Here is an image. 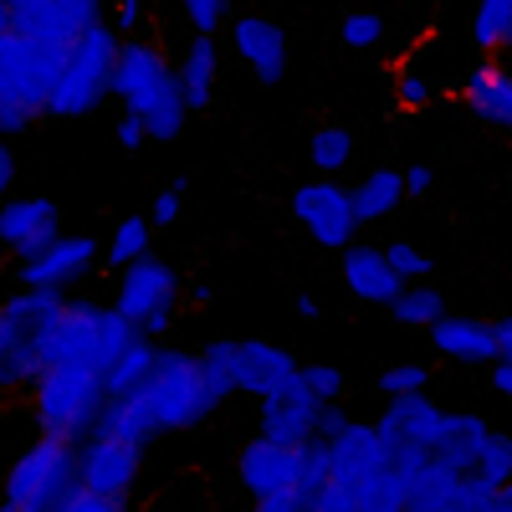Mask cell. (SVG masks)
<instances>
[{"instance_id": "obj_9", "label": "cell", "mask_w": 512, "mask_h": 512, "mask_svg": "<svg viewBox=\"0 0 512 512\" xmlns=\"http://www.w3.org/2000/svg\"><path fill=\"white\" fill-rule=\"evenodd\" d=\"M72 47H52L41 36H26L16 26H0V98L21 103L31 118H47V103L62 82Z\"/></svg>"}, {"instance_id": "obj_48", "label": "cell", "mask_w": 512, "mask_h": 512, "mask_svg": "<svg viewBox=\"0 0 512 512\" xmlns=\"http://www.w3.org/2000/svg\"><path fill=\"white\" fill-rule=\"evenodd\" d=\"M487 379H492V390L512 405V359H507V354H497V359L487 364Z\"/></svg>"}, {"instance_id": "obj_35", "label": "cell", "mask_w": 512, "mask_h": 512, "mask_svg": "<svg viewBox=\"0 0 512 512\" xmlns=\"http://www.w3.org/2000/svg\"><path fill=\"white\" fill-rule=\"evenodd\" d=\"M338 41H344L349 52H374L384 41V21L374 11H349L344 21H338Z\"/></svg>"}, {"instance_id": "obj_19", "label": "cell", "mask_w": 512, "mask_h": 512, "mask_svg": "<svg viewBox=\"0 0 512 512\" xmlns=\"http://www.w3.org/2000/svg\"><path fill=\"white\" fill-rule=\"evenodd\" d=\"M492 436H497V425H487L482 415H472V410H441V425L431 436V456L472 477L482 466V451L492 446Z\"/></svg>"}, {"instance_id": "obj_18", "label": "cell", "mask_w": 512, "mask_h": 512, "mask_svg": "<svg viewBox=\"0 0 512 512\" xmlns=\"http://www.w3.org/2000/svg\"><path fill=\"white\" fill-rule=\"evenodd\" d=\"M297 374H303V364L282 344H272V338H236V395L267 400L272 390L292 384Z\"/></svg>"}, {"instance_id": "obj_41", "label": "cell", "mask_w": 512, "mask_h": 512, "mask_svg": "<svg viewBox=\"0 0 512 512\" xmlns=\"http://www.w3.org/2000/svg\"><path fill=\"white\" fill-rule=\"evenodd\" d=\"M113 139H118V149H123V154H139V149L149 144V123H144L139 113H128V108H123V113H118V123H113Z\"/></svg>"}, {"instance_id": "obj_51", "label": "cell", "mask_w": 512, "mask_h": 512, "mask_svg": "<svg viewBox=\"0 0 512 512\" xmlns=\"http://www.w3.org/2000/svg\"><path fill=\"white\" fill-rule=\"evenodd\" d=\"M0 190H6V195L16 190V149H11V144L0 149Z\"/></svg>"}, {"instance_id": "obj_13", "label": "cell", "mask_w": 512, "mask_h": 512, "mask_svg": "<svg viewBox=\"0 0 512 512\" xmlns=\"http://www.w3.org/2000/svg\"><path fill=\"white\" fill-rule=\"evenodd\" d=\"M93 267H103V241L98 236H57L47 251L11 262V282L16 287H62L67 292Z\"/></svg>"}, {"instance_id": "obj_17", "label": "cell", "mask_w": 512, "mask_h": 512, "mask_svg": "<svg viewBox=\"0 0 512 512\" xmlns=\"http://www.w3.org/2000/svg\"><path fill=\"white\" fill-rule=\"evenodd\" d=\"M139 461H144L139 441H118V436L93 431L88 441H82V487L128 502V492H134V482H139Z\"/></svg>"}, {"instance_id": "obj_31", "label": "cell", "mask_w": 512, "mask_h": 512, "mask_svg": "<svg viewBox=\"0 0 512 512\" xmlns=\"http://www.w3.org/2000/svg\"><path fill=\"white\" fill-rule=\"evenodd\" d=\"M436 318H446V297L431 282H405V292L390 303V323L400 328H431Z\"/></svg>"}, {"instance_id": "obj_50", "label": "cell", "mask_w": 512, "mask_h": 512, "mask_svg": "<svg viewBox=\"0 0 512 512\" xmlns=\"http://www.w3.org/2000/svg\"><path fill=\"white\" fill-rule=\"evenodd\" d=\"M431 185H436V175L425 164H415V169H405V190L410 195H431Z\"/></svg>"}, {"instance_id": "obj_22", "label": "cell", "mask_w": 512, "mask_h": 512, "mask_svg": "<svg viewBox=\"0 0 512 512\" xmlns=\"http://www.w3.org/2000/svg\"><path fill=\"white\" fill-rule=\"evenodd\" d=\"M0 26L41 36V41H52V47H72V41L88 31V21L72 16L67 6H57V0H6V6H0Z\"/></svg>"}, {"instance_id": "obj_23", "label": "cell", "mask_w": 512, "mask_h": 512, "mask_svg": "<svg viewBox=\"0 0 512 512\" xmlns=\"http://www.w3.org/2000/svg\"><path fill=\"white\" fill-rule=\"evenodd\" d=\"M436 425H441V405L415 390V395H395L390 405H384L379 415V431L390 446H425L431 451V436H436Z\"/></svg>"}, {"instance_id": "obj_47", "label": "cell", "mask_w": 512, "mask_h": 512, "mask_svg": "<svg viewBox=\"0 0 512 512\" xmlns=\"http://www.w3.org/2000/svg\"><path fill=\"white\" fill-rule=\"evenodd\" d=\"M21 128H31V113H26L21 103H6V98H0V134H6V139H16Z\"/></svg>"}, {"instance_id": "obj_16", "label": "cell", "mask_w": 512, "mask_h": 512, "mask_svg": "<svg viewBox=\"0 0 512 512\" xmlns=\"http://www.w3.org/2000/svg\"><path fill=\"white\" fill-rule=\"evenodd\" d=\"M226 31H231V52L251 67V77L262 88H277L287 77V31L262 11H241Z\"/></svg>"}, {"instance_id": "obj_29", "label": "cell", "mask_w": 512, "mask_h": 512, "mask_svg": "<svg viewBox=\"0 0 512 512\" xmlns=\"http://www.w3.org/2000/svg\"><path fill=\"white\" fill-rule=\"evenodd\" d=\"M154 216H123L118 226H113V236H108V246H103V272L113 277V272H123L128 262H139V256H149L154 251Z\"/></svg>"}, {"instance_id": "obj_33", "label": "cell", "mask_w": 512, "mask_h": 512, "mask_svg": "<svg viewBox=\"0 0 512 512\" xmlns=\"http://www.w3.org/2000/svg\"><path fill=\"white\" fill-rule=\"evenodd\" d=\"M507 26H512V0H482L477 16H472V47L482 57L507 47Z\"/></svg>"}, {"instance_id": "obj_2", "label": "cell", "mask_w": 512, "mask_h": 512, "mask_svg": "<svg viewBox=\"0 0 512 512\" xmlns=\"http://www.w3.org/2000/svg\"><path fill=\"white\" fill-rule=\"evenodd\" d=\"M139 338L134 318H128L118 303H82V297H67V308L41 328V364H93V369H113V359Z\"/></svg>"}, {"instance_id": "obj_36", "label": "cell", "mask_w": 512, "mask_h": 512, "mask_svg": "<svg viewBox=\"0 0 512 512\" xmlns=\"http://www.w3.org/2000/svg\"><path fill=\"white\" fill-rule=\"evenodd\" d=\"M472 477H482V482H492V487H507V482H512V436H507V431L492 436V446L482 451V466H477Z\"/></svg>"}, {"instance_id": "obj_40", "label": "cell", "mask_w": 512, "mask_h": 512, "mask_svg": "<svg viewBox=\"0 0 512 512\" xmlns=\"http://www.w3.org/2000/svg\"><path fill=\"white\" fill-rule=\"evenodd\" d=\"M303 379L318 400H344V390H349V374L333 364H303Z\"/></svg>"}, {"instance_id": "obj_42", "label": "cell", "mask_w": 512, "mask_h": 512, "mask_svg": "<svg viewBox=\"0 0 512 512\" xmlns=\"http://www.w3.org/2000/svg\"><path fill=\"white\" fill-rule=\"evenodd\" d=\"M123 507H128L123 497H108V492H93V487H77V492L67 497L62 512H123Z\"/></svg>"}, {"instance_id": "obj_11", "label": "cell", "mask_w": 512, "mask_h": 512, "mask_svg": "<svg viewBox=\"0 0 512 512\" xmlns=\"http://www.w3.org/2000/svg\"><path fill=\"white\" fill-rule=\"evenodd\" d=\"M236 482L256 497L262 512H303L297 497V446H282L272 436H256L236 451Z\"/></svg>"}, {"instance_id": "obj_3", "label": "cell", "mask_w": 512, "mask_h": 512, "mask_svg": "<svg viewBox=\"0 0 512 512\" xmlns=\"http://www.w3.org/2000/svg\"><path fill=\"white\" fill-rule=\"evenodd\" d=\"M77 487H82V441L36 431V441L11 461L6 482H0V507L6 512H62Z\"/></svg>"}, {"instance_id": "obj_39", "label": "cell", "mask_w": 512, "mask_h": 512, "mask_svg": "<svg viewBox=\"0 0 512 512\" xmlns=\"http://www.w3.org/2000/svg\"><path fill=\"white\" fill-rule=\"evenodd\" d=\"M185 6V21L200 31V36H216L231 16V0H180Z\"/></svg>"}, {"instance_id": "obj_45", "label": "cell", "mask_w": 512, "mask_h": 512, "mask_svg": "<svg viewBox=\"0 0 512 512\" xmlns=\"http://www.w3.org/2000/svg\"><path fill=\"white\" fill-rule=\"evenodd\" d=\"M395 93H400V108H425V103H431V88H425L420 72H400L395 77Z\"/></svg>"}, {"instance_id": "obj_7", "label": "cell", "mask_w": 512, "mask_h": 512, "mask_svg": "<svg viewBox=\"0 0 512 512\" xmlns=\"http://www.w3.org/2000/svg\"><path fill=\"white\" fill-rule=\"evenodd\" d=\"M139 395L149 400L154 431H195L200 420H210L226 400L210 390V379L200 369V349H164L154 374L139 384Z\"/></svg>"}, {"instance_id": "obj_14", "label": "cell", "mask_w": 512, "mask_h": 512, "mask_svg": "<svg viewBox=\"0 0 512 512\" xmlns=\"http://www.w3.org/2000/svg\"><path fill=\"white\" fill-rule=\"evenodd\" d=\"M318 410H323V400L308 390V379L297 374L292 384L272 390L267 400H256V431L282 441V446H303V441L318 436Z\"/></svg>"}, {"instance_id": "obj_55", "label": "cell", "mask_w": 512, "mask_h": 512, "mask_svg": "<svg viewBox=\"0 0 512 512\" xmlns=\"http://www.w3.org/2000/svg\"><path fill=\"white\" fill-rule=\"evenodd\" d=\"M502 512H512V482L502 487Z\"/></svg>"}, {"instance_id": "obj_52", "label": "cell", "mask_w": 512, "mask_h": 512, "mask_svg": "<svg viewBox=\"0 0 512 512\" xmlns=\"http://www.w3.org/2000/svg\"><path fill=\"white\" fill-rule=\"evenodd\" d=\"M292 308H297V313H303V318H318V313H323L313 292H297V297H292Z\"/></svg>"}, {"instance_id": "obj_1", "label": "cell", "mask_w": 512, "mask_h": 512, "mask_svg": "<svg viewBox=\"0 0 512 512\" xmlns=\"http://www.w3.org/2000/svg\"><path fill=\"white\" fill-rule=\"evenodd\" d=\"M113 98L128 113H139L149 123V139H159V144L180 139L185 123H190L180 67L169 62L154 41H144V36H123L118 67H113Z\"/></svg>"}, {"instance_id": "obj_20", "label": "cell", "mask_w": 512, "mask_h": 512, "mask_svg": "<svg viewBox=\"0 0 512 512\" xmlns=\"http://www.w3.org/2000/svg\"><path fill=\"white\" fill-rule=\"evenodd\" d=\"M431 349L441 354V359H451V364H472V369H482V364H492L502 349H497V323H487V318H436L431 328Z\"/></svg>"}, {"instance_id": "obj_43", "label": "cell", "mask_w": 512, "mask_h": 512, "mask_svg": "<svg viewBox=\"0 0 512 512\" xmlns=\"http://www.w3.org/2000/svg\"><path fill=\"white\" fill-rule=\"evenodd\" d=\"M180 205H185V180H169L154 195V226H175L180 221Z\"/></svg>"}, {"instance_id": "obj_24", "label": "cell", "mask_w": 512, "mask_h": 512, "mask_svg": "<svg viewBox=\"0 0 512 512\" xmlns=\"http://www.w3.org/2000/svg\"><path fill=\"white\" fill-rule=\"evenodd\" d=\"M466 108L492 128H512V72L502 62H482L466 72Z\"/></svg>"}, {"instance_id": "obj_21", "label": "cell", "mask_w": 512, "mask_h": 512, "mask_svg": "<svg viewBox=\"0 0 512 512\" xmlns=\"http://www.w3.org/2000/svg\"><path fill=\"white\" fill-rule=\"evenodd\" d=\"M344 287L359 297V303H379L390 308L395 297L405 292V277L390 267V256H384V246H344Z\"/></svg>"}, {"instance_id": "obj_56", "label": "cell", "mask_w": 512, "mask_h": 512, "mask_svg": "<svg viewBox=\"0 0 512 512\" xmlns=\"http://www.w3.org/2000/svg\"><path fill=\"white\" fill-rule=\"evenodd\" d=\"M507 47H512V26H507Z\"/></svg>"}, {"instance_id": "obj_8", "label": "cell", "mask_w": 512, "mask_h": 512, "mask_svg": "<svg viewBox=\"0 0 512 512\" xmlns=\"http://www.w3.org/2000/svg\"><path fill=\"white\" fill-rule=\"evenodd\" d=\"M118 47H123V31L113 21H93L72 41L62 82L47 103V118L67 123V118H88L108 93H113V67H118Z\"/></svg>"}, {"instance_id": "obj_6", "label": "cell", "mask_w": 512, "mask_h": 512, "mask_svg": "<svg viewBox=\"0 0 512 512\" xmlns=\"http://www.w3.org/2000/svg\"><path fill=\"white\" fill-rule=\"evenodd\" d=\"M67 308L62 287H16L6 303H0V390H31L41 364V328Z\"/></svg>"}, {"instance_id": "obj_34", "label": "cell", "mask_w": 512, "mask_h": 512, "mask_svg": "<svg viewBox=\"0 0 512 512\" xmlns=\"http://www.w3.org/2000/svg\"><path fill=\"white\" fill-rule=\"evenodd\" d=\"M200 369L210 379V390H216L221 400L236 395V338H210V344L200 349Z\"/></svg>"}, {"instance_id": "obj_44", "label": "cell", "mask_w": 512, "mask_h": 512, "mask_svg": "<svg viewBox=\"0 0 512 512\" xmlns=\"http://www.w3.org/2000/svg\"><path fill=\"white\" fill-rule=\"evenodd\" d=\"M144 21H149V6H144V0H113V26H118L123 36L144 31Z\"/></svg>"}, {"instance_id": "obj_37", "label": "cell", "mask_w": 512, "mask_h": 512, "mask_svg": "<svg viewBox=\"0 0 512 512\" xmlns=\"http://www.w3.org/2000/svg\"><path fill=\"white\" fill-rule=\"evenodd\" d=\"M384 256H390V267L405 277V282H425V277H431L436 272V262H431V256H425L420 246H410V241H390V246H384Z\"/></svg>"}, {"instance_id": "obj_38", "label": "cell", "mask_w": 512, "mask_h": 512, "mask_svg": "<svg viewBox=\"0 0 512 512\" xmlns=\"http://www.w3.org/2000/svg\"><path fill=\"white\" fill-rule=\"evenodd\" d=\"M374 384H379V395H384V400H395V395H415V390H425V384H431V374H425V364H390Z\"/></svg>"}, {"instance_id": "obj_46", "label": "cell", "mask_w": 512, "mask_h": 512, "mask_svg": "<svg viewBox=\"0 0 512 512\" xmlns=\"http://www.w3.org/2000/svg\"><path fill=\"white\" fill-rule=\"evenodd\" d=\"M349 420H354V415L344 410V400H323V410H318V436H323V441H333Z\"/></svg>"}, {"instance_id": "obj_15", "label": "cell", "mask_w": 512, "mask_h": 512, "mask_svg": "<svg viewBox=\"0 0 512 512\" xmlns=\"http://www.w3.org/2000/svg\"><path fill=\"white\" fill-rule=\"evenodd\" d=\"M57 236H62V210L47 195H11L0 210V246H6L11 262L47 251Z\"/></svg>"}, {"instance_id": "obj_32", "label": "cell", "mask_w": 512, "mask_h": 512, "mask_svg": "<svg viewBox=\"0 0 512 512\" xmlns=\"http://www.w3.org/2000/svg\"><path fill=\"white\" fill-rule=\"evenodd\" d=\"M354 159V134L344 123H323L308 134V164H313V175H344Z\"/></svg>"}, {"instance_id": "obj_10", "label": "cell", "mask_w": 512, "mask_h": 512, "mask_svg": "<svg viewBox=\"0 0 512 512\" xmlns=\"http://www.w3.org/2000/svg\"><path fill=\"white\" fill-rule=\"evenodd\" d=\"M113 303L134 318L139 333L149 338H164L169 328H175V303H180V272L164 262V256H139V262H128L118 272V292Z\"/></svg>"}, {"instance_id": "obj_53", "label": "cell", "mask_w": 512, "mask_h": 512, "mask_svg": "<svg viewBox=\"0 0 512 512\" xmlns=\"http://www.w3.org/2000/svg\"><path fill=\"white\" fill-rule=\"evenodd\" d=\"M497 349L512 359V313H507V318H497Z\"/></svg>"}, {"instance_id": "obj_12", "label": "cell", "mask_w": 512, "mask_h": 512, "mask_svg": "<svg viewBox=\"0 0 512 512\" xmlns=\"http://www.w3.org/2000/svg\"><path fill=\"white\" fill-rule=\"evenodd\" d=\"M292 221L328 251L354 246V236L364 226L359 210H354V190L338 185V175H318L308 185H297L292 190Z\"/></svg>"}, {"instance_id": "obj_30", "label": "cell", "mask_w": 512, "mask_h": 512, "mask_svg": "<svg viewBox=\"0 0 512 512\" xmlns=\"http://www.w3.org/2000/svg\"><path fill=\"white\" fill-rule=\"evenodd\" d=\"M159 338H149V333H139L134 344H128L118 359H113V369H108V395H128V390H139V384L154 374V364H159Z\"/></svg>"}, {"instance_id": "obj_27", "label": "cell", "mask_w": 512, "mask_h": 512, "mask_svg": "<svg viewBox=\"0 0 512 512\" xmlns=\"http://www.w3.org/2000/svg\"><path fill=\"white\" fill-rule=\"evenodd\" d=\"M461 482H466V472H456V466H446V461H436L431 456V466L410 482V512H461Z\"/></svg>"}, {"instance_id": "obj_5", "label": "cell", "mask_w": 512, "mask_h": 512, "mask_svg": "<svg viewBox=\"0 0 512 512\" xmlns=\"http://www.w3.org/2000/svg\"><path fill=\"white\" fill-rule=\"evenodd\" d=\"M328 451H333V482L318 497V512H369L374 487L395 466V446L384 441L379 420H349L328 441Z\"/></svg>"}, {"instance_id": "obj_49", "label": "cell", "mask_w": 512, "mask_h": 512, "mask_svg": "<svg viewBox=\"0 0 512 512\" xmlns=\"http://www.w3.org/2000/svg\"><path fill=\"white\" fill-rule=\"evenodd\" d=\"M0 6H6V0H0ZM57 6H67L72 16H82V21H103V0H57Z\"/></svg>"}, {"instance_id": "obj_54", "label": "cell", "mask_w": 512, "mask_h": 512, "mask_svg": "<svg viewBox=\"0 0 512 512\" xmlns=\"http://www.w3.org/2000/svg\"><path fill=\"white\" fill-rule=\"evenodd\" d=\"M210 297H216V287H210V282H195V287H190V308H210Z\"/></svg>"}, {"instance_id": "obj_28", "label": "cell", "mask_w": 512, "mask_h": 512, "mask_svg": "<svg viewBox=\"0 0 512 512\" xmlns=\"http://www.w3.org/2000/svg\"><path fill=\"white\" fill-rule=\"evenodd\" d=\"M98 436H118V441H154V415H149V400L139 390L128 395H108L103 415H98Z\"/></svg>"}, {"instance_id": "obj_25", "label": "cell", "mask_w": 512, "mask_h": 512, "mask_svg": "<svg viewBox=\"0 0 512 512\" xmlns=\"http://www.w3.org/2000/svg\"><path fill=\"white\" fill-rule=\"evenodd\" d=\"M216 77H221V52H216V36H200L185 47L180 57V82H185V103L190 113H205L210 98H216Z\"/></svg>"}, {"instance_id": "obj_26", "label": "cell", "mask_w": 512, "mask_h": 512, "mask_svg": "<svg viewBox=\"0 0 512 512\" xmlns=\"http://www.w3.org/2000/svg\"><path fill=\"white\" fill-rule=\"evenodd\" d=\"M400 200H410L405 190V169H390V164H379L369 169V175L354 185V210H359V221H384V216H395Z\"/></svg>"}, {"instance_id": "obj_4", "label": "cell", "mask_w": 512, "mask_h": 512, "mask_svg": "<svg viewBox=\"0 0 512 512\" xmlns=\"http://www.w3.org/2000/svg\"><path fill=\"white\" fill-rule=\"evenodd\" d=\"M26 395H31L36 431L88 441L108 405V374L93 364H47Z\"/></svg>"}]
</instances>
